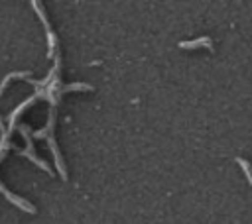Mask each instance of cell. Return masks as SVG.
<instances>
[{"instance_id": "2", "label": "cell", "mask_w": 252, "mask_h": 224, "mask_svg": "<svg viewBox=\"0 0 252 224\" xmlns=\"http://www.w3.org/2000/svg\"><path fill=\"white\" fill-rule=\"evenodd\" d=\"M236 163L242 167V171H244V175H246V179H248V183L252 185V165L246 161V159H242V157H238L236 159Z\"/></svg>"}, {"instance_id": "1", "label": "cell", "mask_w": 252, "mask_h": 224, "mask_svg": "<svg viewBox=\"0 0 252 224\" xmlns=\"http://www.w3.org/2000/svg\"><path fill=\"white\" fill-rule=\"evenodd\" d=\"M179 47L181 49H199V47H207L213 51V39L211 37H197L193 41H179Z\"/></svg>"}]
</instances>
